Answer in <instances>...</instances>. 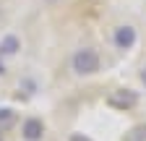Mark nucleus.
<instances>
[{
  "label": "nucleus",
  "instance_id": "nucleus-4",
  "mask_svg": "<svg viewBox=\"0 0 146 141\" xmlns=\"http://www.w3.org/2000/svg\"><path fill=\"white\" fill-rule=\"evenodd\" d=\"M21 136L26 141H42L44 138V120L42 118H26L21 126Z\"/></svg>",
  "mask_w": 146,
  "mask_h": 141
},
{
  "label": "nucleus",
  "instance_id": "nucleus-11",
  "mask_svg": "<svg viewBox=\"0 0 146 141\" xmlns=\"http://www.w3.org/2000/svg\"><path fill=\"white\" fill-rule=\"evenodd\" d=\"M0 141H3V131H0Z\"/></svg>",
  "mask_w": 146,
  "mask_h": 141
},
{
  "label": "nucleus",
  "instance_id": "nucleus-10",
  "mask_svg": "<svg viewBox=\"0 0 146 141\" xmlns=\"http://www.w3.org/2000/svg\"><path fill=\"white\" fill-rule=\"evenodd\" d=\"M5 73V65H3V60H0V76H3Z\"/></svg>",
  "mask_w": 146,
  "mask_h": 141
},
{
  "label": "nucleus",
  "instance_id": "nucleus-2",
  "mask_svg": "<svg viewBox=\"0 0 146 141\" xmlns=\"http://www.w3.org/2000/svg\"><path fill=\"white\" fill-rule=\"evenodd\" d=\"M107 104L115 107V110H131V107L138 104V94L133 89H115V92H110Z\"/></svg>",
  "mask_w": 146,
  "mask_h": 141
},
{
  "label": "nucleus",
  "instance_id": "nucleus-1",
  "mask_svg": "<svg viewBox=\"0 0 146 141\" xmlns=\"http://www.w3.org/2000/svg\"><path fill=\"white\" fill-rule=\"evenodd\" d=\"M70 68H73L76 76H94L97 70L102 68V58H99V52L94 47H81V50L73 52Z\"/></svg>",
  "mask_w": 146,
  "mask_h": 141
},
{
  "label": "nucleus",
  "instance_id": "nucleus-7",
  "mask_svg": "<svg viewBox=\"0 0 146 141\" xmlns=\"http://www.w3.org/2000/svg\"><path fill=\"white\" fill-rule=\"evenodd\" d=\"M125 141H146V126H133L131 131L125 133Z\"/></svg>",
  "mask_w": 146,
  "mask_h": 141
},
{
  "label": "nucleus",
  "instance_id": "nucleus-5",
  "mask_svg": "<svg viewBox=\"0 0 146 141\" xmlns=\"http://www.w3.org/2000/svg\"><path fill=\"white\" fill-rule=\"evenodd\" d=\"M18 50H21V39H18L16 34H5V37L0 39V55H16Z\"/></svg>",
  "mask_w": 146,
  "mask_h": 141
},
{
  "label": "nucleus",
  "instance_id": "nucleus-8",
  "mask_svg": "<svg viewBox=\"0 0 146 141\" xmlns=\"http://www.w3.org/2000/svg\"><path fill=\"white\" fill-rule=\"evenodd\" d=\"M68 141H91V138H89L86 133H70V136H68Z\"/></svg>",
  "mask_w": 146,
  "mask_h": 141
},
{
  "label": "nucleus",
  "instance_id": "nucleus-6",
  "mask_svg": "<svg viewBox=\"0 0 146 141\" xmlns=\"http://www.w3.org/2000/svg\"><path fill=\"white\" fill-rule=\"evenodd\" d=\"M13 123H16V112H13L11 107H0V131L11 128Z\"/></svg>",
  "mask_w": 146,
  "mask_h": 141
},
{
  "label": "nucleus",
  "instance_id": "nucleus-3",
  "mask_svg": "<svg viewBox=\"0 0 146 141\" xmlns=\"http://www.w3.org/2000/svg\"><path fill=\"white\" fill-rule=\"evenodd\" d=\"M136 39H138V34H136V29H133L131 24L117 26V29H115V34H112V42H115V47H117V50H131V47L136 45Z\"/></svg>",
  "mask_w": 146,
  "mask_h": 141
},
{
  "label": "nucleus",
  "instance_id": "nucleus-9",
  "mask_svg": "<svg viewBox=\"0 0 146 141\" xmlns=\"http://www.w3.org/2000/svg\"><path fill=\"white\" fill-rule=\"evenodd\" d=\"M141 84H143V86H146V65H143V68H141Z\"/></svg>",
  "mask_w": 146,
  "mask_h": 141
}]
</instances>
